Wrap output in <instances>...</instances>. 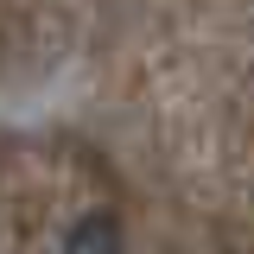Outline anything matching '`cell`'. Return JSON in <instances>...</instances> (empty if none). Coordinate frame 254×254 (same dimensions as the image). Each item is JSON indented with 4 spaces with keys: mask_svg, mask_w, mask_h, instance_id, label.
<instances>
[{
    "mask_svg": "<svg viewBox=\"0 0 254 254\" xmlns=\"http://www.w3.org/2000/svg\"><path fill=\"white\" fill-rule=\"evenodd\" d=\"M58 254H127V235H121V216L115 210H83V216L64 229Z\"/></svg>",
    "mask_w": 254,
    "mask_h": 254,
    "instance_id": "6da1fadb",
    "label": "cell"
}]
</instances>
